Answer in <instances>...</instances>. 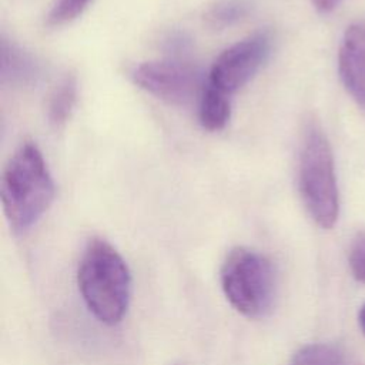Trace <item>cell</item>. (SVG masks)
<instances>
[{"label": "cell", "mask_w": 365, "mask_h": 365, "mask_svg": "<svg viewBox=\"0 0 365 365\" xmlns=\"http://www.w3.org/2000/svg\"><path fill=\"white\" fill-rule=\"evenodd\" d=\"M1 205L14 232L30 230L50 208L56 187L38 147L23 143L7 161L0 182Z\"/></svg>", "instance_id": "6da1fadb"}, {"label": "cell", "mask_w": 365, "mask_h": 365, "mask_svg": "<svg viewBox=\"0 0 365 365\" xmlns=\"http://www.w3.org/2000/svg\"><path fill=\"white\" fill-rule=\"evenodd\" d=\"M77 285L87 309L103 324L115 325L131 297V274L120 252L106 240L93 238L83 251Z\"/></svg>", "instance_id": "7a4b0ae2"}, {"label": "cell", "mask_w": 365, "mask_h": 365, "mask_svg": "<svg viewBox=\"0 0 365 365\" xmlns=\"http://www.w3.org/2000/svg\"><path fill=\"white\" fill-rule=\"evenodd\" d=\"M298 187L307 211L322 228H332L339 214V195L332 150L317 121L307 123L302 134Z\"/></svg>", "instance_id": "3957f363"}, {"label": "cell", "mask_w": 365, "mask_h": 365, "mask_svg": "<svg viewBox=\"0 0 365 365\" xmlns=\"http://www.w3.org/2000/svg\"><path fill=\"white\" fill-rule=\"evenodd\" d=\"M221 288L228 302L247 318L265 317L275 299V272L271 261L255 250L232 248L220 269Z\"/></svg>", "instance_id": "277c9868"}, {"label": "cell", "mask_w": 365, "mask_h": 365, "mask_svg": "<svg viewBox=\"0 0 365 365\" xmlns=\"http://www.w3.org/2000/svg\"><path fill=\"white\" fill-rule=\"evenodd\" d=\"M131 78L144 91L175 106L200 98L205 86L197 68L180 60L144 61L134 67Z\"/></svg>", "instance_id": "5b68a950"}, {"label": "cell", "mask_w": 365, "mask_h": 365, "mask_svg": "<svg viewBox=\"0 0 365 365\" xmlns=\"http://www.w3.org/2000/svg\"><path fill=\"white\" fill-rule=\"evenodd\" d=\"M271 53V37L259 31L225 48L214 61L208 84L225 94L242 88L264 66Z\"/></svg>", "instance_id": "8992f818"}, {"label": "cell", "mask_w": 365, "mask_h": 365, "mask_svg": "<svg viewBox=\"0 0 365 365\" xmlns=\"http://www.w3.org/2000/svg\"><path fill=\"white\" fill-rule=\"evenodd\" d=\"M338 70L346 91L365 110V21L345 30L338 54Z\"/></svg>", "instance_id": "52a82bcc"}, {"label": "cell", "mask_w": 365, "mask_h": 365, "mask_svg": "<svg viewBox=\"0 0 365 365\" xmlns=\"http://www.w3.org/2000/svg\"><path fill=\"white\" fill-rule=\"evenodd\" d=\"M38 66L30 54L20 47L1 40V81L26 86L36 81Z\"/></svg>", "instance_id": "ba28073f"}, {"label": "cell", "mask_w": 365, "mask_h": 365, "mask_svg": "<svg viewBox=\"0 0 365 365\" xmlns=\"http://www.w3.org/2000/svg\"><path fill=\"white\" fill-rule=\"evenodd\" d=\"M231 117L230 96L211 84H205L198 98V118L208 131L222 130Z\"/></svg>", "instance_id": "9c48e42d"}, {"label": "cell", "mask_w": 365, "mask_h": 365, "mask_svg": "<svg viewBox=\"0 0 365 365\" xmlns=\"http://www.w3.org/2000/svg\"><path fill=\"white\" fill-rule=\"evenodd\" d=\"M77 100V81L74 76H66L53 90L48 100V121L53 127H63L76 106Z\"/></svg>", "instance_id": "30bf717a"}, {"label": "cell", "mask_w": 365, "mask_h": 365, "mask_svg": "<svg viewBox=\"0 0 365 365\" xmlns=\"http://www.w3.org/2000/svg\"><path fill=\"white\" fill-rule=\"evenodd\" d=\"M250 11L247 0H218L204 14L207 24L212 29H225L244 19Z\"/></svg>", "instance_id": "8fae6325"}, {"label": "cell", "mask_w": 365, "mask_h": 365, "mask_svg": "<svg viewBox=\"0 0 365 365\" xmlns=\"http://www.w3.org/2000/svg\"><path fill=\"white\" fill-rule=\"evenodd\" d=\"M291 365H345L344 354L331 344H308L292 356Z\"/></svg>", "instance_id": "7c38bea8"}, {"label": "cell", "mask_w": 365, "mask_h": 365, "mask_svg": "<svg viewBox=\"0 0 365 365\" xmlns=\"http://www.w3.org/2000/svg\"><path fill=\"white\" fill-rule=\"evenodd\" d=\"M93 0H56L50 9L46 24L48 27H60L83 14Z\"/></svg>", "instance_id": "4fadbf2b"}, {"label": "cell", "mask_w": 365, "mask_h": 365, "mask_svg": "<svg viewBox=\"0 0 365 365\" xmlns=\"http://www.w3.org/2000/svg\"><path fill=\"white\" fill-rule=\"evenodd\" d=\"M349 267L354 278L365 284V231L358 232L351 244Z\"/></svg>", "instance_id": "5bb4252c"}, {"label": "cell", "mask_w": 365, "mask_h": 365, "mask_svg": "<svg viewBox=\"0 0 365 365\" xmlns=\"http://www.w3.org/2000/svg\"><path fill=\"white\" fill-rule=\"evenodd\" d=\"M311 1L315 6V9L321 13H328L341 3V0H311Z\"/></svg>", "instance_id": "9a60e30c"}, {"label": "cell", "mask_w": 365, "mask_h": 365, "mask_svg": "<svg viewBox=\"0 0 365 365\" xmlns=\"http://www.w3.org/2000/svg\"><path fill=\"white\" fill-rule=\"evenodd\" d=\"M358 319H359V325H361V329H362V332L365 334V305L361 308V311H359V315H358Z\"/></svg>", "instance_id": "2e32d148"}]
</instances>
